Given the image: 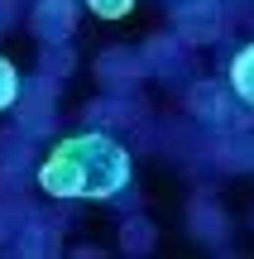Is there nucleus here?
Returning a JSON list of instances; mask_svg holds the SVG:
<instances>
[{
  "label": "nucleus",
  "instance_id": "3",
  "mask_svg": "<svg viewBox=\"0 0 254 259\" xmlns=\"http://www.w3.org/2000/svg\"><path fill=\"white\" fill-rule=\"evenodd\" d=\"M230 92L245 106H254V44H245L235 58H230Z\"/></svg>",
  "mask_w": 254,
  "mask_h": 259
},
{
  "label": "nucleus",
  "instance_id": "7",
  "mask_svg": "<svg viewBox=\"0 0 254 259\" xmlns=\"http://www.w3.org/2000/svg\"><path fill=\"white\" fill-rule=\"evenodd\" d=\"M67 67H72V58H67L63 48H53V44H48V53H43V77H53V72H67Z\"/></svg>",
  "mask_w": 254,
  "mask_h": 259
},
{
  "label": "nucleus",
  "instance_id": "6",
  "mask_svg": "<svg viewBox=\"0 0 254 259\" xmlns=\"http://www.w3.org/2000/svg\"><path fill=\"white\" fill-rule=\"evenodd\" d=\"M149 240H154V231L144 221H134V226H125V250H134V254H144L149 250Z\"/></svg>",
  "mask_w": 254,
  "mask_h": 259
},
{
  "label": "nucleus",
  "instance_id": "4",
  "mask_svg": "<svg viewBox=\"0 0 254 259\" xmlns=\"http://www.w3.org/2000/svg\"><path fill=\"white\" fill-rule=\"evenodd\" d=\"M19 92H24V77H19V72H15V63L0 53V111H10V106L19 101Z\"/></svg>",
  "mask_w": 254,
  "mask_h": 259
},
{
  "label": "nucleus",
  "instance_id": "1",
  "mask_svg": "<svg viewBox=\"0 0 254 259\" xmlns=\"http://www.w3.org/2000/svg\"><path fill=\"white\" fill-rule=\"evenodd\" d=\"M130 149L101 130H82L48 149V158L38 163V187L58 202H106L130 187Z\"/></svg>",
  "mask_w": 254,
  "mask_h": 259
},
{
  "label": "nucleus",
  "instance_id": "5",
  "mask_svg": "<svg viewBox=\"0 0 254 259\" xmlns=\"http://www.w3.org/2000/svg\"><path fill=\"white\" fill-rule=\"evenodd\" d=\"M86 10L101 15V19H125V15L134 10V0H86Z\"/></svg>",
  "mask_w": 254,
  "mask_h": 259
},
{
  "label": "nucleus",
  "instance_id": "2",
  "mask_svg": "<svg viewBox=\"0 0 254 259\" xmlns=\"http://www.w3.org/2000/svg\"><path fill=\"white\" fill-rule=\"evenodd\" d=\"M77 15H72V0H38L34 5V34L43 38V44H63L67 34H72Z\"/></svg>",
  "mask_w": 254,
  "mask_h": 259
}]
</instances>
